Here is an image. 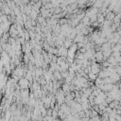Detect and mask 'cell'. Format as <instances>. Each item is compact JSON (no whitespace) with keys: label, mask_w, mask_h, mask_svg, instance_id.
Returning a JSON list of instances; mask_svg holds the SVG:
<instances>
[{"label":"cell","mask_w":121,"mask_h":121,"mask_svg":"<svg viewBox=\"0 0 121 121\" xmlns=\"http://www.w3.org/2000/svg\"><path fill=\"white\" fill-rule=\"evenodd\" d=\"M100 71V65L96 62H92L91 63V66H90V72L95 74V75H97Z\"/></svg>","instance_id":"1"},{"label":"cell","mask_w":121,"mask_h":121,"mask_svg":"<svg viewBox=\"0 0 121 121\" xmlns=\"http://www.w3.org/2000/svg\"><path fill=\"white\" fill-rule=\"evenodd\" d=\"M18 83H19V86H20L23 90L26 89V88L29 86V81H28L26 78H21L18 80Z\"/></svg>","instance_id":"2"},{"label":"cell","mask_w":121,"mask_h":121,"mask_svg":"<svg viewBox=\"0 0 121 121\" xmlns=\"http://www.w3.org/2000/svg\"><path fill=\"white\" fill-rule=\"evenodd\" d=\"M94 59L95 60H96L97 62H100V61H103V59H104V56H103V53L101 51H97L95 53V56H94Z\"/></svg>","instance_id":"3"},{"label":"cell","mask_w":121,"mask_h":121,"mask_svg":"<svg viewBox=\"0 0 121 121\" xmlns=\"http://www.w3.org/2000/svg\"><path fill=\"white\" fill-rule=\"evenodd\" d=\"M61 90H62L63 93H65V94H69V93H70V86H69V84H67V83H63L62 86H61Z\"/></svg>","instance_id":"4"},{"label":"cell","mask_w":121,"mask_h":121,"mask_svg":"<svg viewBox=\"0 0 121 121\" xmlns=\"http://www.w3.org/2000/svg\"><path fill=\"white\" fill-rule=\"evenodd\" d=\"M87 76H88V78H89V79H91V80H95V78H96V76H95V74L91 73V72H90V73H88V75H87Z\"/></svg>","instance_id":"5"},{"label":"cell","mask_w":121,"mask_h":121,"mask_svg":"<svg viewBox=\"0 0 121 121\" xmlns=\"http://www.w3.org/2000/svg\"><path fill=\"white\" fill-rule=\"evenodd\" d=\"M55 76L57 78V79H60L62 77H61V73L59 72V71H55Z\"/></svg>","instance_id":"6"},{"label":"cell","mask_w":121,"mask_h":121,"mask_svg":"<svg viewBox=\"0 0 121 121\" xmlns=\"http://www.w3.org/2000/svg\"><path fill=\"white\" fill-rule=\"evenodd\" d=\"M1 100H2V95H0V106H1Z\"/></svg>","instance_id":"7"}]
</instances>
